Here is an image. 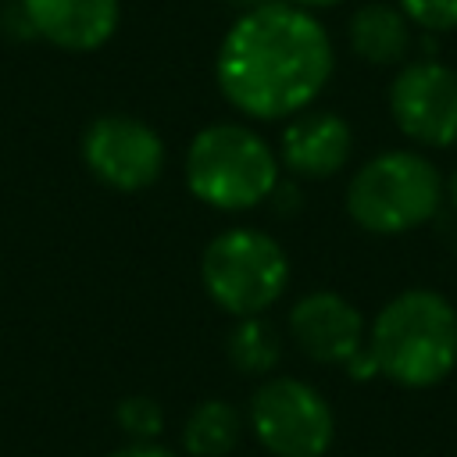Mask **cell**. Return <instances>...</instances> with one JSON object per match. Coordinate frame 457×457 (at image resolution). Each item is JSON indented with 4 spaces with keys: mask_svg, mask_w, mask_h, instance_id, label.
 <instances>
[{
    "mask_svg": "<svg viewBox=\"0 0 457 457\" xmlns=\"http://www.w3.org/2000/svg\"><path fill=\"white\" fill-rule=\"evenodd\" d=\"M336 68L325 25L289 0L246 7L218 43L214 79L246 118L278 121L307 111Z\"/></svg>",
    "mask_w": 457,
    "mask_h": 457,
    "instance_id": "obj_1",
    "label": "cell"
},
{
    "mask_svg": "<svg viewBox=\"0 0 457 457\" xmlns=\"http://www.w3.org/2000/svg\"><path fill=\"white\" fill-rule=\"evenodd\" d=\"M368 350L389 382L432 389L457 368V311L436 289H403L375 314Z\"/></svg>",
    "mask_w": 457,
    "mask_h": 457,
    "instance_id": "obj_2",
    "label": "cell"
},
{
    "mask_svg": "<svg viewBox=\"0 0 457 457\" xmlns=\"http://www.w3.org/2000/svg\"><path fill=\"white\" fill-rule=\"evenodd\" d=\"M278 154L239 121H214L189 139L186 186L214 211H250L278 186Z\"/></svg>",
    "mask_w": 457,
    "mask_h": 457,
    "instance_id": "obj_3",
    "label": "cell"
},
{
    "mask_svg": "<svg viewBox=\"0 0 457 457\" xmlns=\"http://www.w3.org/2000/svg\"><path fill=\"white\" fill-rule=\"evenodd\" d=\"M443 200L436 164L414 150H386L364 161L346 186V214L371 236H403L425 225Z\"/></svg>",
    "mask_w": 457,
    "mask_h": 457,
    "instance_id": "obj_4",
    "label": "cell"
},
{
    "mask_svg": "<svg viewBox=\"0 0 457 457\" xmlns=\"http://www.w3.org/2000/svg\"><path fill=\"white\" fill-rule=\"evenodd\" d=\"M204 293L232 318L264 314L289 286V257L282 243L261 228L236 225L218 232L200 257Z\"/></svg>",
    "mask_w": 457,
    "mask_h": 457,
    "instance_id": "obj_5",
    "label": "cell"
},
{
    "mask_svg": "<svg viewBox=\"0 0 457 457\" xmlns=\"http://www.w3.org/2000/svg\"><path fill=\"white\" fill-rule=\"evenodd\" d=\"M250 428L275 457H325L336 439L332 403L303 378L275 375L250 396Z\"/></svg>",
    "mask_w": 457,
    "mask_h": 457,
    "instance_id": "obj_6",
    "label": "cell"
},
{
    "mask_svg": "<svg viewBox=\"0 0 457 457\" xmlns=\"http://www.w3.org/2000/svg\"><path fill=\"white\" fill-rule=\"evenodd\" d=\"M164 139L132 114H100L82 132V161L96 182L118 193H139L164 171Z\"/></svg>",
    "mask_w": 457,
    "mask_h": 457,
    "instance_id": "obj_7",
    "label": "cell"
},
{
    "mask_svg": "<svg viewBox=\"0 0 457 457\" xmlns=\"http://www.w3.org/2000/svg\"><path fill=\"white\" fill-rule=\"evenodd\" d=\"M396 129L425 146L457 143V71L439 61H411L389 86Z\"/></svg>",
    "mask_w": 457,
    "mask_h": 457,
    "instance_id": "obj_8",
    "label": "cell"
},
{
    "mask_svg": "<svg viewBox=\"0 0 457 457\" xmlns=\"http://www.w3.org/2000/svg\"><path fill=\"white\" fill-rule=\"evenodd\" d=\"M289 339L314 364L343 368L368 343V328L361 311L346 296L332 289H314L289 307Z\"/></svg>",
    "mask_w": 457,
    "mask_h": 457,
    "instance_id": "obj_9",
    "label": "cell"
},
{
    "mask_svg": "<svg viewBox=\"0 0 457 457\" xmlns=\"http://www.w3.org/2000/svg\"><path fill=\"white\" fill-rule=\"evenodd\" d=\"M278 164L296 179H332L353 154V132L336 111H300L278 139Z\"/></svg>",
    "mask_w": 457,
    "mask_h": 457,
    "instance_id": "obj_10",
    "label": "cell"
},
{
    "mask_svg": "<svg viewBox=\"0 0 457 457\" xmlns=\"http://www.w3.org/2000/svg\"><path fill=\"white\" fill-rule=\"evenodd\" d=\"M29 29L57 50H100L121 18L118 0H21Z\"/></svg>",
    "mask_w": 457,
    "mask_h": 457,
    "instance_id": "obj_11",
    "label": "cell"
},
{
    "mask_svg": "<svg viewBox=\"0 0 457 457\" xmlns=\"http://www.w3.org/2000/svg\"><path fill=\"white\" fill-rule=\"evenodd\" d=\"M350 50L368 64H400L411 54V18L386 0H368L350 14Z\"/></svg>",
    "mask_w": 457,
    "mask_h": 457,
    "instance_id": "obj_12",
    "label": "cell"
},
{
    "mask_svg": "<svg viewBox=\"0 0 457 457\" xmlns=\"http://www.w3.org/2000/svg\"><path fill=\"white\" fill-rule=\"evenodd\" d=\"M243 439V414L228 400H200L182 425L189 457H228Z\"/></svg>",
    "mask_w": 457,
    "mask_h": 457,
    "instance_id": "obj_13",
    "label": "cell"
},
{
    "mask_svg": "<svg viewBox=\"0 0 457 457\" xmlns=\"http://www.w3.org/2000/svg\"><path fill=\"white\" fill-rule=\"evenodd\" d=\"M225 353L243 375H271L282 361V336L264 314L236 318L225 339Z\"/></svg>",
    "mask_w": 457,
    "mask_h": 457,
    "instance_id": "obj_14",
    "label": "cell"
},
{
    "mask_svg": "<svg viewBox=\"0 0 457 457\" xmlns=\"http://www.w3.org/2000/svg\"><path fill=\"white\" fill-rule=\"evenodd\" d=\"M114 421L118 428L129 436V443H157L161 432H164V411L154 396H125L118 407H114Z\"/></svg>",
    "mask_w": 457,
    "mask_h": 457,
    "instance_id": "obj_15",
    "label": "cell"
},
{
    "mask_svg": "<svg viewBox=\"0 0 457 457\" xmlns=\"http://www.w3.org/2000/svg\"><path fill=\"white\" fill-rule=\"evenodd\" d=\"M396 7L411 18V25L425 32L457 29V0H396Z\"/></svg>",
    "mask_w": 457,
    "mask_h": 457,
    "instance_id": "obj_16",
    "label": "cell"
},
{
    "mask_svg": "<svg viewBox=\"0 0 457 457\" xmlns=\"http://www.w3.org/2000/svg\"><path fill=\"white\" fill-rule=\"evenodd\" d=\"M343 368H346V375H350V378H357V382H364V378H375V375H378V364H375V357H371L368 343H364V346H361V350H357Z\"/></svg>",
    "mask_w": 457,
    "mask_h": 457,
    "instance_id": "obj_17",
    "label": "cell"
},
{
    "mask_svg": "<svg viewBox=\"0 0 457 457\" xmlns=\"http://www.w3.org/2000/svg\"><path fill=\"white\" fill-rule=\"evenodd\" d=\"M107 457H175V453L161 443H125V446L111 450Z\"/></svg>",
    "mask_w": 457,
    "mask_h": 457,
    "instance_id": "obj_18",
    "label": "cell"
},
{
    "mask_svg": "<svg viewBox=\"0 0 457 457\" xmlns=\"http://www.w3.org/2000/svg\"><path fill=\"white\" fill-rule=\"evenodd\" d=\"M446 196H450V204L457 207V168H453L450 179H446Z\"/></svg>",
    "mask_w": 457,
    "mask_h": 457,
    "instance_id": "obj_19",
    "label": "cell"
},
{
    "mask_svg": "<svg viewBox=\"0 0 457 457\" xmlns=\"http://www.w3.org/2000/svg\"><path fill=\"white\" fill-rule=\"evenodd\" d=\"M289 4H296V7H332V4H339V0H289Z\"/></svg>",
    "mask_w": 457,
    "mask_h": 457,
    "instance_id": "obj_20",
    "label": "cell"
}]
</instances>
